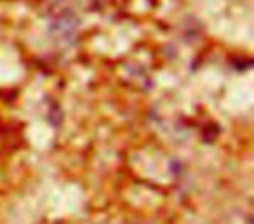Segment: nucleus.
<instances>
[{
  "label": "nucleus",
  "mask_w": 254,
  "mask_h": 224,
  "mask_svg": "<svg viewBox=\"0 0 254 224\" xmlns=\"http://www.w3.org/2000/svg\"><path fill=\"white\" fill-rule=\"evenodd\" d=\"M219 224H253V219H251L249 214H244V212H232V214H226Z\"/></svg>",
  "instance_id": "nucleus-1"
}]
</instances>
